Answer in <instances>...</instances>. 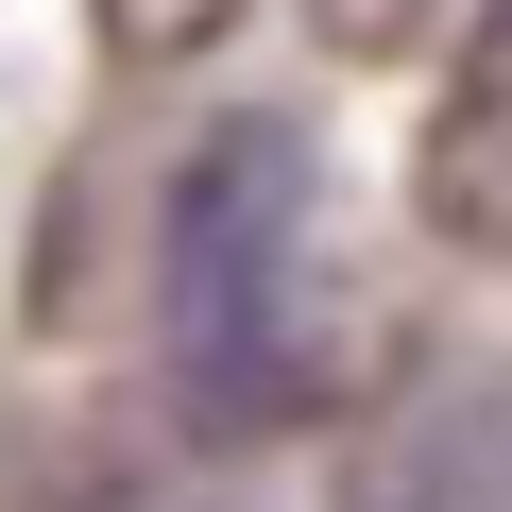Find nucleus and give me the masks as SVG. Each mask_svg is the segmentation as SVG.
Here are the masks:
<instances>
[{"label": "nucleus", "mask_w": 512, "mask_h": 512, "mask_svg": "<svg viewBox=\"0 0 512 512\" xmlns=\"http://www.w3.org/2000/svg\"><path fill=\"white\" fill-rule=\"evenodd\" d=\"M171 393L222 444L325 393V171L291 120H222L171 171Z\"/></svg>", "instance_id": "obj_1"}, {"label": "nucleus", "mask_w": 512, "mask_h": 512, "mask_svg": "<svg viewBox=\"0 0 512 512\" xmlns=\"http://www.w3.org/2000/svg\"><path fill=\"white\" fill-rule=\"evenodd\" d=\"M342 512H512V359H410L342 444Z\"/></svg>", "instance_id": "obj_2"}, {"label": "nucleus", "mask_w": 512, "mask_h": 512, "mask_svg": "<svg viewBox=\"0 0 512 512\" xmlns=\"http://www.w3.org/2000/svg\"><path fill=\"white\" fill-rule=\"evenodd\" d=\"M410 205H427L461 256H512V18L461 52L444 120H427V154H410Z\"/></svg>", "instance_id": "obj_3"}, {"label": "nucleus", "mask_w": 512, "mask_h": 512, "mask_svg": "<svg viewBox=\"0 0 512 512\" xmlns=\"http://www.w3.org/2000/svg\"><path fill=\"white\" fill-rule=\"evenodd\" d=\"M342 52H427V35H495L512 0H308Z\"/></svg>", "instance_id": "obj_4"}, {"label": "nucleus", "mask_w": 512, "mask_h": 512, "mask_svg": "<svg viewBox=\"0 0 512 512\" xmlns=\"http://www.w3.org/2000/svg\"><path fill=\"white\" fill-rule=\"evenodd\" d=\"M222 18H239V0H103V35H120L137 69H171V52H205Z\"/></svg>", "instance_id": "obj_5"}]
</instances>
